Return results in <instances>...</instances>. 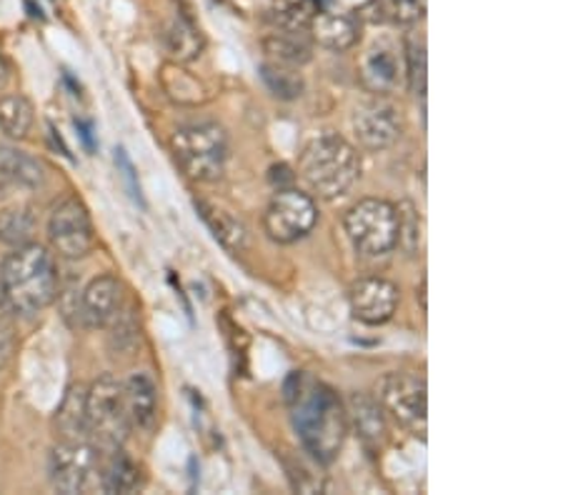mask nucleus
<instances>
[{"label":"nucleus","instance_id":"9d476101","mask_svg":"<svg viewBox=\"0 0 563 495\" xmlns=\"http://www.w3.org/2000/svg\"><path fill=\"white\" fill-rule=\"evenodd\" d=\"M318 209L313 198L296 188H278V193L271 198L263 225L271 240L276 243H296L306 238L316 228Z\"/></svg>","mask_w":563,"mask_h":495},{"label":"nucleus","instance_id":"bb28decb","mask_svg":"<svg viewBox=\"0 0 563 495\" xmlns=\"http://www.w3.org/2000/svg\"><path fill=\"white\" fill-rule=\"evenodd\" d=\"M378 21L394 25H416L426 18L429 0H378Z\"/></svg>","mask_w":563,"mask_h":495},{"label":"nucleus","instance_id":"5701e85b","mask_svg":"<svg viewBox=\"0 0 563 495\" xmlns=\"http://www.w3.org/2000/svg\"><path fill=\"white\" fill-rule=\"evenodd\" d=\"M86 385H70L56 413V430L60 440H88L86 420Z\"/></svg>","mask_w":563,"mask_h":495},{"label":"nucleus","instance_id":"aec40b11","mask_svg":"<svg viewBox=\"0 0 563 495\" xmlns=\"http://www.w3.org/2000/svg\"><path fill=\"white\" fill-rule=\"evenodd\" d=\"M98 485L106 493H135L143 485L141 468L123 448L108 450V453H101Z\"/></svg>","mask_w":563,"mask_h":495},{"label":"nucleus","instance_id":"f8f14e48","mask_svg":"<svg viewBox=\"0 0 563 495\" xmlns=\"http://www.w3.org/2000/svg\"><path fill=\"white\" fill-rule=\"evenodd\" d=\"M351 128L363 148L378 153L396 146L404 133V119L386 95H374L353 108Z\"/></svg>","mask_w":563,"mask_h":495},{"label":"nucleus","instance_id":"0eeeda50","mask_svg":"<svg viewBox=\"0 0 563 495\" xmlns=\"http://www.w3.org/2000/svg\"><path fill=\"white\" fill-rule=\"evenodd\" d=\"M268 33L263 35V50L271 60L301 68L313 58L311 13L303 5H278L268 13Z\"/></svg>","mask_w":563,"mask_h":495},{"label":"nucleus","instance_id":"423d86ee","mask_svg":"<svg viewBox=\"0 0 563 495\" xmlns=\"http://www.w3.org/2000/svg\"><path fill=\"white\" fill-rule=\"evenodd\" d=\"M343 228L361 256L384 258L398 246V205L363 198L343 215Z\"/></svg>","mask_w":563,"mask_h":495},{"label":"nucleus","instance_id":"2eb2a0df","mask_svg":"<svg viewBox=\"0 0 563 495\" xmlns=\"http://www.w3.org/2000/svg\"><path fill=\"white\" fill-rule=\"evenodd\" d=\"M123 305V285L115 275H98L80 291V320L88 328H106Z\"/></svg>","mask_w":563,"mask_h":495},{"label":"nucleus","instance_id":"c756f323","mask_svg":"<svg viewBox=\"0 0 563 495\" xmlns=\"http://www.w3.org/2000/svg\"><path fill=\"white\" fill-rule=\"evenodd\" d=\"M15 328L13 320L8 315H0V371H5L11 365V360L15 356Z\"/></svg>","mask_w":563,"mask_h":495},{"label":"nucleus","instance_id":"ddd939ff","mask_svg":"<svg viewBox=\"0 0 563 495\" xmlns=\"http://www.w3.org/2000/svg\"><path fill=\"white\" fill-rule=\"evenodd\" d=\"M406 80V58L390 41H376L361 58V83L371 95H394Z\"/></svg>","mask_w":563,"mask_h":495},{"label":"nucleus","instance_id":"7ed1b4c3","mask_svg":"<svg viewBox=\"0 0 563 495\" xmlns=\"http://www.w3.org/2000/svg\"><path fill=\"white\" fill-rule=\"evenodd\" d=\"M298 176L323 201L346 195L361 176V156L339 133H318L298 158Z\"/></svg>","mask_w":563,"mask_h":495},{"label":"nucleus","instance_id":"20e7f679","mask_svg":"<svg viewBox=\"0 0 563 495\" xmlns=\"http://www.w3.org/2000/svg\"><path fill=\"white\" fill-rule=\"evenodd\" d=\"M86 420L88 440L101 453L113 448H123L131 434L129 410H125L123 383L113 375H103L90 385L86 393Z\"/></svg>","mask_w":563,"mask_h":495},{"label":"nucleus","instance_id":"f03ea898","mask_svg":"<svg viewBox=\"0 0 563 495\" xmlns=\"http://www.w3.org/2000/svg\"><path fill=\"white\" fill-rule=\"evenodd\" d=\"M58 299L56 260L38 243L18 246L0 266V301L8 313L35 315Z\"/></svg>","mask_w":563,"mask_h":495},{"label":"nucleus","instance_id":"dca6fc26","mask_svg":"<svg viewBox=\"0 0 563 495\" xmlns=\"http://www.w3.org/2000/svg\"><path fill=\"white\" fill-rule=\"evenodd\" d=\"M125 410H129L131 428L141 434H153L158 423V389L148 373H131L123 383Z\"/></svg>","mask_w":563,"mask_h":495},{"label":"nucleus","instance_id":"f3484780","mask_svg":"<svg viewBox=\"0 0 563 495\" xmlns=\"http://www.w3.org/2000/svg\"><path fill=\"white\" fill-rule=\"evenodd\" d=\"M161 38H163V45H166L168 56L178 63L196 60L203 53V45H206L203 33L194 21V15L184 11V8H176V11L170 13L168 23L163 25Z\"/></svg>","mask_w":563,"mask_h":495},{"label":"nucleus","instance_id":"a211bd4d","mask_svg":"<svg viewBox=\"0 0 563 495\" xmlns=\"http://www.w3.org/2000/svg\"><path fill=\"white\" fill-rule=\"evenodd\" d=\"M311 35L313 43L323 48L343 53L351 50L361 38V23L349 13H329L321 11L311 15Z\"/></svg>","mask_w":563,"mask_h":495},{"label":"nucleus","instance_id":"4468645a","mask_svg":"<svg viewBox=\"0 0 563 495\" xmlns=\"http://www.w3.org/2000/svg\"><path fill=\"white\" fill-rule=\"evenodd\" d=\"M349 301L353 318L366 323V326H380V323H388L394 318L401 293H398L396 283L386 281V278L371 275L353 283Z\"/></svg>","mask_w":563,"mask_h":495},{"label":"nucleus","instance_id":"a878e982","mask_svg":"<svg viewBox=\"0 0 563 495\" xmlns=\"http://www.w3.org/2000/svg\"><path fill=\"white\" fill-rule=\"evenodd\" d=\"M35 233V213L31 205H13L0 213V240L8 246H25Z\"/></svg>","mask_w":563,"mask_h":495},{"label":"nucleus","instance_id":"39448f33","mask_svg":"<svg viewBox=\"0 0 563 495\" xmlns=\"http://www.w3.org/2000/svg\"><path fill=\"white\" fill-rule=\"evenodd\" d=\"M174 156L188 178L198 183H216L229 160V140L221 125L194 123L176 131Z\"/></svg>","mask_w":563,"mask_h":495},{"label":"nucleus","instance_id":"393cba45","mask_svg":"<svg viewBox=\"0 0 563 495\" xmlns=\"http://www.w3.org/2000/svg\"><path fill=\"white\" fill-rule=\"evenodd\" d=\"M261 78L263 83L268 86L271 93L280 98V101H296V98L303 95V76L298 74V68L294 66H280V63L268 60L263 63Z\"/></svg>","mask_w":563,"mask_h":495},{"label":"nucleus","instance_id":"7c9ffc66","mask_svg":"<svg viewBox=\"0 0 563 495\" xmlns=\"http://www.w3.org/2000/svg\"><path fill=\"white\" fill-rule=\"evenodd\" d=\"M115 164L121 166V170H123V178L129 180L131 183V191H133V195L139 198L141 201V188H139V183H135V176H133V166H131V160H129V156H125V150L123 148H118L115 150Z\"/></svg>","mask_w":563,"mask_h":495},{"label":"nucleus","instance_id":"f257e3e1","mask_svg":"<svg viewBox=\"0 0 563 495\" xmlns=\"http://www.w3.org/2000/svg\"><path fill=\"white\" fill-rule=\"evenodd\" d=\"M286 401L306 453L323 465L333 463L349 436L346 405L339 393L321 381L294 373L286 383Z\"/></svg>","mask_w":563,"mask_h":495},{"label":"nucleus","instance_id":"4be33fe9","mask_svg":"<svg viewBox=\"0 0 563 495\" xmlns=\"http://www.w3.org/2000/svg\"><path fill=\"white\" fill-rule=\"evenodd\" d=\"M349 426L356 428L363 443L378 446L380 440L386 438V420H384V408L376 398L363 393H353L346 408Z\"/></svg>","mask_w":563,"mask_h":495},{"label":"nucleus","instance_id":"473e14b6","mask_svg":"<svg viewBox=\"0 0 563 495\" xmlns=\"http://www.w3.org/2000/svg\"><path fill=\"white\" fill-rule=\"evenodd\" d=\"M419 299H421V308L426 311V278H421V293H419Z\"/></svg>","mask_w":563,"mask_h":495},{"label":"nucleus","instance_id":"6ab92c4d","mask_svg":"<svg viewBox=\"0 0 563 495\" xmlns=\"http://www.w3.org/2000/svg\"><path fill=\"white\" fill-rule=\"evenodd\" d=\"M0 183L15 191H38L45 183V168L29 153L0 148Z\"/></svg>","mask_w":563,"mask_h":495},{"label":"nucleus","instance_id":"412c9836","mask_svg":"<svg viewBox=\"0 0 563 495\" xmlns=\"http://www.w3.org/2000/svg\"><path fill=\"white\" fill-rule=\"evenodd\" d=\"M196 211L201 215L203 223L211 228L213 238L221 243L225 250L231 254H241L249 243V230L231 211L221 209V205L208 203V201H196Z\"/></svg>","mask_w":563,"mask_h":495},{"label":"nucleus","instance_id":"b1692460","mask_svg":"<svg viewBox=\"0 0 563 495\" xmlns=\"http://www.w3.org/2000/svg\"><path fill=\"white\" fill-rule=\"evenodd\" d=\"M35 121L33 103L21 93H11L0 98V131H3L8 138L21 140L31 133Z\"/></svg>","mask_w":563,"mask_h":495},{"label":"nucleus","instance_id":"9b49d317","mask_svg":"<svg viewBox=\"0 0 563 495\" xmlns=\"http://www.w3.org/2000/svg\"><path fill=\"white\" fill-rule=\"evenodd\" d=\"M48 238L58 256L68 260L86 258L96 248L90 213L78 198H63L48 215Z\"/></svg>","mask_w":563,"mask_h":495},{"label":"nucleus","instance_id":"c85d7f7f","mask_svg":"<svg viewBox=\"0 0 563 495\" xmlns=\"http://www.w3.org/2000/svg\"><path fill=\"white\" fill-rule=\"evenodd\" d=\"M419 215H416L411 203L398 205V246H404L406 254H416L421 238Z\"/></svg>","mask_w":563,"mask_h":495},{"label":"nucleus","instance_id":"1a4fd4ad","mask_svg":"<svg viewBox=\"0 0 563 495\" xmlns=\"http://www.w3.org/2000/svg\"><path fill=\"white\" fill-rule=\"evenodd\" d=\"M426 381L411 373H388L380 378L376 401L390 418L401 423L413 434H426V413H429V395Z\"/></svg>","mask_w":563,"mask_h":495},{"label":"nucleus","instance_id":"6e6552de","mask_svg":"<svg viewBox=\"0 0 563 495\" xmlns=\"http://www.w3.org/2000/svg\"><path fill=\"white\" fill-rule=\"evenodd\" d=\"M101 473V450L90 440H60L51 450L48 475L58 493H88L98 485Z\"/></svg>","mask_w":563,"mask_h":495},{"label":"nucleus","instance_id":"cd10ccee","mask_svg":"<svg viewBox=\"0 0 563 495\" xmlns=\"http://www.w3.org/2000/svg\"><path fill=\"white\" fill-rule=\"evenodd\" d=\"M406 78L416 95L426 98V45L423 41H408L406 45Z\"/></svg>","mask_w":563,"mask_h":495},{"label":"nucleus","instance_id":"2f4dec72","mask_svg":"<svg viewBox=\"0 0 563 495\" xmlns=\"http://www.w3.org/2000/svg\"><path fill=\"white\" fill-rule=\"evenodd\" d=\"M76 128H78V133H80V138L86 140V146L93 150V138H90V128L86 123H80V121H76Z\"/></svg>","mask_w":563,"mask_h":495}]
</instances>
